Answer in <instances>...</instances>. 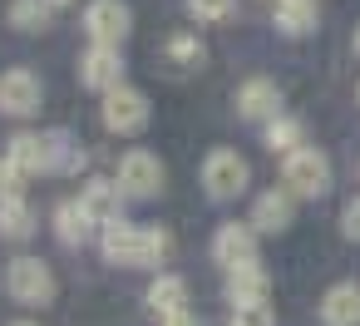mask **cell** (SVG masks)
I'll return each instance as SVG.
<instances>
[{"instance_id": "1", "label": "cell", "mask_w": 360, "mask_h": 326, "mask_svg": "<svg viewBox=\"0 0 360 326\" xmlns=\"http://www.w3.org/2000/svg\"><path fill=\"white\" fill-rule=\"evenodd\" d=\"M99 252L114 267H158V262H168L173 237L163 227H134V222L119 218V222H109L99 232Z\"/></svg>"}, {"instance_id": "2", "label": "cell", "mask_w": 360, "mask_h": 326, "mask_svg": "<svg viewBox=\"0 0 360 326\" xmlns=\"http://www.w3.org/2000/svg\"><path fill=\"white\" fill-rule=\"evenodd\" d=\"M281 183H286L291 198H321V193L330 188V158H326L321 149L301 144L296 153L281 158Z\"/></svg>"}, {"instance_id": "3", "label": "cell", "mask_w": 360, "mask_h": 326, "mask_svg": "<svg viewBox=\"0 0 360 326\" xmlns=\"http://www.w3.org/2000/svg\"><path fill=\"white\" fill-rule=\"evenodd\" d=\"M6 291H11V301H20V306H50L60 287H55L50 262H40V257H11V267H6Z\"/></svg>"}, {"instance_id": "4", "label": "cell", "mask_w": 360, "mask_h": 326, "mask_svg": "<svg viewBox=\"0 0 360 326\" xmlns=\"http://www.w3.org/2000/svg\"><path fill=\"white\" fill-rule=\"evenodd\" d=\"M247 183H252V168L237 149H212L202 158V188H207L212 203H227V198L247 193Z\"/></svg>"}, {"instance_id": "5", "label": "cell", "mask_w": 360, "mask_h": 326, "mask_svg": "<svg viewBox=\"0 0 360 326\" xmlns=\"http://www.w3.org/2000/svg\"><path fill=\"white\" fill-rule=\"evenodd\" d=\"M148 114H153V109H148V94H143V89H129V84L109 89L104 104H99L104 129H109V134H124V139L143 134V129H148Z\"/></svg>"}, {"instance_id": "6", "label": "cell", "mask_w": 360, "mask_h": 326, "mask_svg": "<svg viewBox=\"0 0 360 326\" xmlns=\"http://www.w3.org/2000/svg\"><path fill=\"white\" fill-rule=\"evenodd\" d=\"M163 163H158V153H148V149H129L124 158H119V173H114V183L124 188V198H153V193H163Z\"/></svg>"}, {"instance_id": "7", "label": "cell", "mask_w": 360, "mask_h": 326, "mask_svg": "<svg viewBox=\"0 0 360 326\" xmlns=\"http://www.w3.org/2000/svg\"><path fill=\"white\" fill-rule=\"evenodd\" d=\"M212 262L222 272H242V267H257V227L252 222H222L212 232Z\"/></svg>"}, {"instance_id": "8", "label": "cell", "mask_w": 360, "mask_h": 326, "mask_svg": "<svg viewBox=\"0 0 360 326\" xmlns=\"http://www.w3.org/2000/svg\"><path fill=\"white\" fill-rule=\"evenodd\" d=\"M134 30V11L124 6V0H89L84 6V35L89 45H124V35Z\"/></svg>"}, {"instance_id": "9", "label": "cell", "mask_w": 360, "mask_h": 326, "mask_svg": "<svg viewBox=\"0 0 360 326\" xmlns=\"http://www.w3.org/2000/svg\"><path fill=\"white\" fill-rule=\"evenodd\" d=\"M40 99H45V84L30 70H6V75H0V114H6V119L40 114Z\"/></svg>"}, {"instance_id": "10", "label": "cell", "mask_w": 360, "mask_h": 326, "mask_svg": "<svg viewBox=\"0 0 360 326\" xmlns=\"http://www.w3.org/2000/svg\"><path fill=\"white\" fill-rule=\"evenodd\" d=\"M79 84L94 89V94H109L124 84V55L114 45H89L84 60H79Z\"/></svg>"}, {"instance_id": "11", "label": "cell", "mask_w": 360, "mask_h": 326, "mask_svg": "<svg viewBox=\"0 0 360 326\" xmlns=\"http://www.w3.org/2000/svg\"><path fill=\"white\" fill-rule=\"evenodd\" d=\"M237 114L242 119H252V124H271L276 114H281V89H276V80H247L242 89H237Z\"/></svg>"}, {"instance_id": "12", "label": "cell", "mask_w": 360, "mask_h": 326, "mask_svg": "<svg viewBox=\"0 0 360 326\" xmlns=\"http://www.w3.org/2000/svg\"><path fill=\"white\" fill-rule=\"evenodd\" d=\"M79 208L94 218V227H109V222H119V213H124V188H119L114 178H89L84 193H79Z\"/></svg>"}, {"instance_id": "13", "label": "cell", "mask_w": 360, "mask_h": 326, "mask_svg": "<svg viewBox=\"0 0 360 326\" xmlns=\"http://www.w3.org/2000/svg\"><path fill=\"white\" fill-rule=\"evenodd\" d=\"M321 326H360V282H335L321 296Z\"/></svg>"}, {"instance_id": "14", "label": "cell", "mask_w": 360, "mask_h": 326, "mask_svg": "<svg viewBox=\"0 0 360 326\" xmlns=\"http://www.w3.org/2000/svg\"><path fill=\"white\" fill-rule=\"evenodd\" d=\"M291 213H296V203H291V193L286 188H271V193H262L257 203H252V227L257 232H286L291 227Z\"/></svg>"}, {"instance_id": "15", "label": "cell", "mask_w": 360, "mask_h": 326, "mask_svg": "<svg viewBox=\"0 0 360 326\" xmlns=\"http://www.w3.org/2000/svg\"><path fill=\"white\" fill-rule=\"evenodd\" d=\"M148 311H153L158 321L188 311V282H183L178 272H158V277L148 282Z\"/></svg>"}, {"instance_id": "16", "label": "cell", "mask_w": 360, "mask_h": 326, "mask_svg": "<svg viewBox=\"0 0 360 326\" xmlns=\"http://www.w3.org/2000/svg\"><path fill=\"white\" fill-rule=\"evenodd\" d=\"M271 25L281 30V35H311L316 25H321V15H316V0H276L271 6Z\"/></svg>"}, {"instance_id": "17", "label": "cell", "mask_w": 360, "mask_h": 326, "mask_svg": "<svg viewBox=\"0 0 360 326\" xmlns=\"http://www.w3.org/2000/svg\"><path fill=\"white\" fill-rule=\"evenodd\" d=\"M6 158L25 173V178H40V173H50V153H45V134H15L11 144H6Z\"/></svg>"}, {"instance_id": "18", "label": "cell", "mask_w": 360, "mask_h": 326, "mask_svg": "<svg viewBox=\"0 0 360 326\" xmlns=\"http://www.w3.org/2000/svg\"><path fill=\"white\" fill-rule=\"evenodd\" d=\"M266 291H271V277L262 272V262H257V267H242V272H227V301H232V306L266 301Z\"/></svg>"}, {"instance_id": "19", "label": "cell", "mask_w": 360, "mask_h": 326, "mask_svg": "<svg viewBox=\"0 0 360 326\" xmlns=\"http://www.w3.org/2000/svg\"><path fill=\"white\" fill-rule=\"evenodd\" d=\"M45 153H50V173H79L89 163V153L65 134V129H50L45 134Z\"/></svg>"}, {"instance_id": "20", "label": "cell", "mask_w": 360, "mask_h": 326, "mask_svg": "<svg viewBox=\"0 0 360 326\" xmlns=\"http://www.w3.org/2000/svg\"><path fill=\"white\" fill-rule=\"evenodd\" d=\"M89 232H94V218H89L79 203H60V208H55V237H60L65 247H84Z\"/></svg>"}, {"instance_id": "21", "label": "cell", "mask_w": 360, "mask_h": 326, "mask_svg": "<svg viewBox=\"0 0 360 326\" xmlns=\"http://www.w3.org/2000/svg\"><path fill=\"white\" fill-rule=\"evenodd\" d=\"M35 227H40V218H35V208L25 198L0 203V237L6 242H25V237H35Z\"/></svg>"}, {"instance_id": "22", "label": "cell", "mask_w": 360, "mask_h": 326, "mask_svg": "<svg viewBox=\"0 0 360 326\" xmlns=\"http://www.w3.org/2000/svg\"><path fill=\"white\" fill-rule=\"evenodd\" d=\"M55 20V0H11V25L35 35V30H50Z\"/></svg>"}, {"instance_id": "23", "label": "cell", "mask_w": 360, "mask_h": 326, "mask_svg": "<svg viewBox=\"0 0 360 326\" xmlns=\"http://www.w3.org/2000/svg\"><path fill=\"white\" fill-rule=\"evenodd\" d=\"M301 139H306V129H301V119H286V114H276L271 124H266V149L271 153H296L301 149Z\"/></svg>"}, {"instance_id": "24", "label": "cell", "mask_w": 360, "mask_h": 326, "mask_svg": "<svg viewBox=\"0 0 360 326\" xmlns=\"http://www.w3.org/2000/svg\"><path fill=\"white\" fill-rule=\"evenodd\" d=\"M168 60L183 65V70H198V65L207 60V50H202V40H198L193 30H178V35H168Z\"/></svg>"}, {"instance_id": "25", "label": "cell", "mask_w": 360, "mask_h": 326, "mask_svg": "<svg viewBox=\"0 0 360 326\" xmlns=\"http://www.w3.org/2000/svg\"><path fill=\"white\" fill-rule=\"evenodd\" d=\"M237 15V0H188V20L193 25H222Z\"/></svg>"}, {"instance_id": "26", "label": "cell", "mask_w": 360, "mask_h": 326, "mask_svg": "<svg viewBox=\"0 0 360 326\" xmlns=\"http://www.w3.org/2000/svg\"><path fill=\"white\" fill-rule=\"evenodd\" d=\"M227 326H276V316H271L266 301H247V306H232L227 311Z\"/></svg>"}, {"instance_id": "27", "label": "cell", "mask_w": 360, "mask_h": 326, "mask_svg": "<svg viewBox=\"0 0 360 326\" xmlns=\"http://www.w3.org/2000/svg\"><path fill=\"white\" fill-rule=\"evenodd\" d=\"M11 198H25V173L11 158H0V203H11Z\"/></svg>"}, {"instance_id": "28", "label": "cell", "mask_w": 360, "mask_h": 326, "mask_svg": "<svg viewBox=\"0 0 360 326\" xmlns=\"http://www.w3.org/2000/svg\"><path fill=\"white\" fill-rule=\"evenodd\" d=\"M340 227H345V237H355V242H360V198H350V203H345Z\"/></svg>"}, {"instance_id": "29", "label": "cell", "mask_w": 360, "mask_h": 326, "mask_svg": "<svg viewBox=\"0 0 360 326\" xmlns=\"http://www.w3.org/2000/svg\"><path fill=\"white\" fill-rule=\"evenodd\" d=\"M158 326H202V321H198V316H193V311H178V316H163V321H158Z\"/></svg>"}, {"instance_id": "30", "label": "cell", "mask_w": 360, "mask_h": 326, "mask_svg": "<svg viewBox=\"0 0 360 326\" xmlns=\"http://www.w3.org/2000/svg\"><path fill=\"white\" fill-rule=\"evenodd\" d=\"M355 55H360V25H355Z\"/></svg>"}, {"instance_id": "31", "label": "cell", "mask_w": 360, "mask_h": 326, "mask_svg": "<svg viewBox=\"0 0 360 326\" xmlns=\"http://www.w3.org/2000/svg\"><path fill=\"white\" fill-rule=\"evenodd\" d=\"M11 326H35V321H11Z\"/></svg>"}, {"instance_id": "32", "label": "cell", "mask_w": 360, "mask_h": 326, "mask_svg": "<svg viewBox=\"0 0 360 326\" xmlns=\"http://www.w3.org/2000/svg\"><path fill=\"white\" fill-rule=\"evenodd\" d=\"M355 99H360V84H355Z\"/></svg>"}, {"instance_id": "33", "label": "cell", "mask_w": 360, "mask_h": 326, "mask_svg": "<svg viewBox=\"0 0 360 326\" xmlns=\"http://www.w3.org/2000/svg\"><path fill=\"white\" fill-rule=\"evenodd\" d=\"M55 6H65V0H55Z\"/></svg>"}, {"instance_id": "34", "label": "cell", "mask_w": 360, "mask_h": 326, "mask_svg": "<svg viewBox=\"0 0 360 326\" xmlns=\"http://www.w3.org/2000/svg\"><path fill=\"white\" fill-rule=\"evenodd\" d=\"M271 6H276V0H271Z\"/></svg>"}]
</instances>
